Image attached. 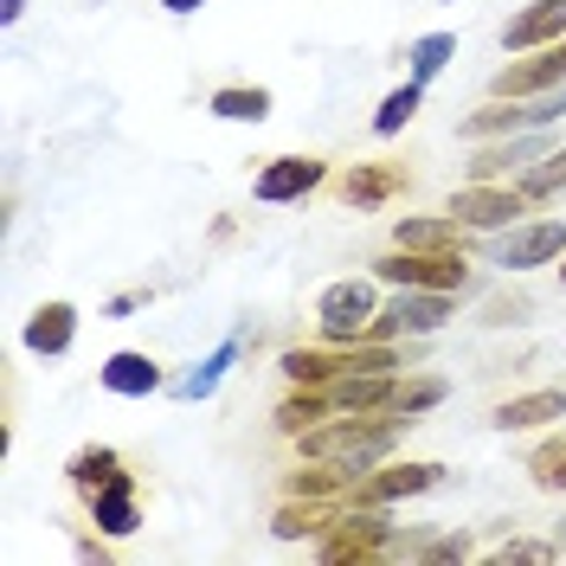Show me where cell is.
<instances>
[{
  "label": "cell",
  "instance_id": "484cf974",
  "mask_svg": "<svg viewBox=\"0 0 566 566\" xmlns=\"http://www.w3.org/2000/svg\"><path fill=\"white\" fill-rule=\"evenodd\" d=\"M419 104H424V84H419V77H406L399 91L380 97V109H374V136H399V129L419 116Z\"/></svg>",
  "mask_w": 566,
  "mask_h": 566
},
{
  "label": "cell",
  "instance_id": "7402d4cb",
  "mask_svg": "<svg viewBox=\"0 0 566 566\" xmlns=\"http://www.w3.org/2000/svg\"><path fill=\"white\" fill-rule=\"evenodd\" d=\"M239 348H245V335L219 342V348H212L207 360H200V367H193V374H180V380H175V392H180V399H212V392H219V380H226V367L239 360Z\"/></svg>",
  "mask_w": 566,
  "mask_h": 566
},
{
  "label": "cell",
  "instance_id": "d590c367",
  "mask_svg": "<svg viewBox=\"0 0 566 566\" xmlns=\"http://www.w3.org/2000/svg\"><path fill=\"white\" fill-rule=\"evenodd\" d=\"M560 290H566V258H560Z\"/></svg>",
  "mask_w": 566,
  "mask_h": 566
},
{
  "label": "cell",
  "instance_id": "4dcf8cb0",
  "mask_svg": "<svg viewBox=\"0 0 566 566\" xmlns=\"http://www.w3.org/2000/svg\"><path fill=\"white\" fill-rule=\"evenodd\" d=\"M406 554H419V560H431V566H451V560H470V534H438V541H406Z\"/></svg>",
  "mask_w": 566,
  "mask_h": 566
},
{
  "label": "cell",
  "instance_id": "6da1fadb",
  "mask_svg": "<svg viewBox=\"0 0 566 566\" xmlns=\"http://www.w3.org/2000/svg\"><path fill=\"white\" fill-rule=\"evenodd\" d=\"M406 424L412 419H392V412H342V419H322L310 431H296V444H303V458H335L367 476L374 463H387L399 451Z\"/></svg>",
  "mask_w": 566,
  "mask_h": 566
},
{
  "label": "cell",
  "instance_id": "ac0fdd59",
  "mask_svg": "<svg viewBox=\"0 0 566 566\" xmlns=\"http://www.w3.org/2000/svg\"><path fill=\"white\" fill-rule=\"evenodd\" d=\"M566 419V387H541V392H515L490 412L495 431H541V424Z\"/></svg>",
  "mask_w": 566,
  "mask_h": 566
},
{
  "label": "cell",
  "instance_id": "30bf717a",
  "mask_svg": "<svg viewBox=\"0 0 566 566\" xmlns=\"http://www.w3.org/2000/svg\"><path fill=\"white\" fill-rule=\"evenodd\" d=\"M560 84H566V39H554V45L515 52V65H502L490 77V97H541V91H560Z\"/></svg>",
  "mask_w": 566,
  "mask_h": 566
},
{
  "label": "cell",
  "instance_id": "e0dca14e",
  "mask_svg": "<svg viewBox=\"0 0 566 566\" xmlns=\"http://www.w3.org/2000/svg\"><path fill=\"white\" fill-rule=\"evenodd\" d=\"M97 380H104V392H116V399H148V392L168 387L161 367H155L142 348H116L104 367H97Z\"/></svg>",
  "mask_w": 566,
  "mask_h": 566
},
{
  "label": "cell",
  "instance_id": "8fae6325",
  "mask_svg": "<svg viewBox=\"0 0 566 566\" xmlns=\"http://www.w3.org/2000/svg\"><path fill=\"white\" fill-rule=\"evenodd\" d=\"M322 180H328V161L316 155H277L251 175V200L258 207H290V200H310Z\"/></svg>",
  "mask_w": 566,
  "mask_h": 566
},
{
  "label": "cell",
  "instance_id": "5bb4252c",
  "mask_svg": "<svg viewBox=\"0 0 566 566\" xmlns=\"http://www.w3.org/2000/svg\"><path fill=\"white\" fill-rule=\"evenodd\" d=\"M412 187V175H406V161H354L348 175H342V200L348 207H387V200H399Z\"/></svg>",
  "mask_w": 566,
  "mask_h": 566
},
{
  "label": "cell",
  "instance_id": "836d02e7",
  "mask_svg": "<svg viewBox=\"0 0 566 566\" xmlns=\"http://www.w3.org/2000/svg\"><path fill=\"white\" fill-rule=\"evenodd\" d=\"M20 13H27V0H0V20H7V27H13Z\"/></svg>",
  "mask_w": 566,
  "mask_h": 566
},
{
  "label": "cell",
  "instance_id": "2e32d148",
  "mask_svg": "<svg viewBox=\"0 0 566 566\" xmlns=\"http://www.w3.org/2000/svg\"><path fill=\"white\" fill-rule=\"evenodd\" d=\"M554 39H566V0H528L502 27V45L509 52H534V45H554Z\"/></svg>",
  "mask_w": 566,
  "mask_h": 566
},
{
  "label": "cell",
  "instance_id": "f546056e",
  "mask_svg": "<svg viewBox=\"0 0 566 566\" xmlns=\"http://www.w3.org/2000/svg\"><path fill=\"white\" fill-rule=\"evenodd\" d=\"M528 296H522V290H495V296H483V328H522V322H528Z\"/></svg>",
  "mask_w": 566,
  "mask_h": 566
},
{
  "label": "cell",
  "instance_id": "4fadbf2b",
  "mask_svg": "<svg viewBox=\"0 0 566 566\" xmlns=\"http://www.w3.org/2000/svg\"><path fill=\"white\" fill-rule=\"evenodd\" d=\"M84 509H91V522H97V534H136L142 528V502H136V470H116L109 483H97V490L84 495Z\"/></svg>",
  "mask_w": 566,
  "mask_h": 566
},
{
  "label": "cell",
  "instance_id": "d6986e66",
  "mask_svg": "<svg viewBox=\"0 0 566 566\" xmlns=\"http://www.w3.org/2000/svg\"><path fill=\"white\" fill-rule=\"evenodd\" d=\"M541 155H547V142L534 136V129H522V136H495L490 148H476L470 175H476V180H502L509 168L522 175V168H528V161H541Z\"/></svg>",
  "mask_w": 566,
  "mask_h": 566
},
{
  "label": "cell",
  "instance_id": "7c38bea8",
  "mask_svg": "<svg viewBox=\"0 0 566 566\" xmlns=\"http://www.w3.org/2000/svg\"><path fill=\"white\" fill-rule=\"evenodd\" d=\"M566 258V219H528V226H509L495 264L502 271H541V264H560Z\"/></svg>",
  "mask_w": 566,
  "mask_h": 566
},
{
  "label": "cell",
  "instance_id": "9a60e30c",
  "mask_svg": "<svg viewBox=\"0 0 566 566\" xmlns=\"http://www.w3.org/2000/svg\"><path fill=\"white\" fill-rule=\"evenodd\" d=\"M20 342H27V354H39V360L71 354V342H77V303H65V296L39 303L33 316H27V328H20Z\"/></svg>",
  "mask_w": 566,
  "mask_h": 566
},
{
  "label": "cell",
  "instance_id": "44dd1931",
  "mask_svg": "<svg viewBox=\"0 0 566 566\" xmlns=\"http://www.w3.org/2000/svg\"><path fill=\"white\" fill-rule=\"evenodd\" d=\"M271 104H277V97H271L264 84H226V91H212L207 109L219 116V123H264Z\"/></svg>",
  "mask_w": 566,
  "mask_h": 566
},
{
  "label": "cell",
  "instance_id": "52a82bcc",
  "mask_svg": "<svg viewBox=\"0 0 566 566\" xmlns=\"http://www.w3.org/2000/svg\"><path fill=\"white\" fill-rule=\"evenodd\" d=\"M374 316H380V296H374L367 277H342V283H328V290L316 296V322H322L328 342H360Z\"/></svg>",
  "mask_w": 566,
  "mask_h": 566
},
{
  "label": "cell",
  "instance_id": "e575fe53",
  "mask_svg": "<svg viewBox=\"0 0 566 566\" xmlns=\"http://www.w3.org/2000/svg\"><path fill=\"white\" fill-rule=\"evenodd\" d=\"M554 541H560V547H566V522H560V534H554Z\"/></svg>",
  "mask_w": 566,
  "mask_h": 566
},
{
  "label": "cell",
  "instance_id": "d4e9b609",
  "mask_svg": "<svg viewBox=\"0 0 566 566\" xmlns=\"http://www.w3.org/2000/svg\"><path fill=\"white\" fill-rule=\"evenodd\" d=\"M522 470H528V483H534L541 495H566V431L541 438V444L528 451V463H522Z\"/></svg>",
  "mask_w": 566,
  "mask_h": 566
},
{
  "label": "cell",
  "instance_id": "8992f818",
  "mask_svg": "<svg viewBox=\"0 0 566 566\" xmlns=\"http://www.w3.org/2000/svg\"><path fill=\"white\" fill-rule=\"evenodd\" d=\"M458 316L451 290H399L392 303H380V316L367 322L360 342H392V335H438L444 322Z\"/></svg>",
  "mask_w": 566,
  "mask_h": 566
},
{
  "label": "cell",
  "instance_id": "9c48e42d",
  "mask_svg": "<svg viewBox=\"0 0 566 566\" xmlns=\"http://www.w3.org/2000/svg\"><path fill=\"white\" fill-rule=\"evenodd\" d=\"M444 483V463H387V470H367L360 483H354V502L360 509H392V502H412V495H431Z\"/></svg>",
  "mask_w": 566,
  "mask_h": 566
},
{
  "label": "cell",
  "instance_id": "5b68a950",
  "mask_svg": "<svg viewBox=\"0 0 566 566\" xmlns=\"http://www.w3.org/2000/svg\"><path fill=\"white\" fill-rule=\"evenodd\" d=\"M560 116H566V84L560 91H541V97H490L483 109L463 116V136L495 142V136H522V129H554Z\"/></svg>",
  "mask_w": 566,
  "mask_h": 566
},
{
  "label": "cell",
  "instance_id": "ba28073f",
  "mask_svg": "<svg viewBox=\"0 0 566 566\" xmlns=\"http://www.w3.org/2000/svg\"><path fill=\"white\" fill-rule=\"evenodd\" d=\"M522 212H528V193L502 187V180H470L451 193V219H463L470 232H509Z\"/></svg>",
  "mask_w": 566,
  "mask_h": 566
},
{
  "label": "cell",
  "instance_id": "603a6c76",
  "mask_svg": "<svg viewBox=\"0 0 566 566\" xmlns=\"http://www.w3.org/2000/svg\"><path fill=\"white\" fill-rule=\"evenodd\" d=\"M444 399H451V387H444L438 374H406V380L392 387V406H387V412H392V419H419V412H438Z\"/></svg>",
  "mask_w": 566,
  "mask_h": 566
},
{
  "label": "cell",
  "instance_id": "83f0119b",
  "mask_svg": "<svg viewBox=\"0 0 566 566\" xmlns=\"http://www.w3.org/2000/svg\"><path fill=\"white\" fill-rule=\"evenodd\" d=\"M515 187L528 193V207H534V200H554V193H566V148H547L541 161H528Z\"/></svg>",
  "mask_w": 566,
  "mask_h": 566
},
{
  "label": "cell",
  "instance_id": "f1b7e54d",
  "mask_svg": "<svg viewBox=\"0 0 566 566\" xmlns=\"http://www.w3.org/2000/svg\"><path fill=\"white\" fill-rule=\"evenodd\" d=\"M560 554H566L560 541H502L490 554V566H554Z\"/></svg>",
  "mask_w": 566,
  "mask_h": 566
},
{
  "label": "cell",
  "instance_id": "cb8c5ba5",
  "mask_svg": "<svg viewBox=\"0 0 566 566\" xmlns=\"http://www.w3.org/2000/svg\"><path fill=\"white\" fill-rule=\"evenodd\" d=\"M116 470H129V463H123V451H109V444H84V451H71V463H65V476H71L77 495H91L97 483H109Z\"/></svg>",
  "mask_w": 566,
  "mask_h": 566
},
{
  "label": "cell",
  "instance_id": "277c9868",
  "mask_svg": "<svg viewBox=\"0 0 566 566\" xmlns=\"http://www.w3.org/2000/svg\"><path fill=\"white\" fill-rule=\"evenodd\" d=\"M374 277L392 283V290H451V296H463V290L476 283V271H470L463 251H406V245H392L387 258H374Z\"/></svg>",
  "mask_w": 566,
  "mask_h": 566
},
{
  "label": "cell",
  "instance_id": "4316f807",
  "mask_svg": "<svg viewBox=\"0 0 566 566\" xmlns=\"http://www.w3.org/2000/svg\"><path fill=\"white\" fill-rule=\"evenodd\" d=\"M451 59H458V33H419L412 45H406V65H412V77H419V84H431L438 71L451 65Z\"/></svg>",
  "mask_w": 566,
  "mask_h": 566
},
{
  "label": "cell",
  "instance_id": "7a4b0ae2",
  "mask_svg": "<svg viewBox=\"0 0 566 566\" xmlns=\"http://www.w3.org/2000/svg\"><path fill=\"white\" fill-rule=\"evenodd\" d=\"M290 387H328V380H348V374H392L406 367L392 342H335V348H290L277 360Z\"/></svg>",
  "mask_w": 566,
  "mask_h": 566
},
{
  "label": "cell",
  "instance_id": "d6a6232c",
  "mask_svg": "<svg viewBox=\"0 0 566 566\" xmlns=\"http://www.w3.org/2000/svg\"><path fill=\"white\" fill-rule=\"evenodd\" d=\"M155 7H168V13H180V20H187V13H200L207 0H155Z\"/></svg>",
  "mask_w": 566,
  "mask_h": 566
},
{
  "label": "cell",
  "instance_id": "1f68e13d",
  "mask_svg": "<svg viewBox=\"0 0 566 566\" xmlns=\"http://www.w3.org/2000/svg\"><path fill=\"white\" fill-rule=\"evenodd\" d=\"M136 310H142V296H109V303H104V316H109V322L136 316Z\"/></svg>",
  "mask_w": 566,
  "mask_h": 566
},
{
  "label": "cell",
  "instance_id": "ffe728a7",
  "mask_svg": "<svg viewBox=\"0 0 566 566\" xmlns=\"http://www.w3.org/2000/svg\"><path fill=\"white\" fill-rule=\"evenodd\" d=\"M463 232H470V226L451 219V212H444V219H399V226H392V245H406V251H463Z\"/></svg>",
  "mask_w": 566,
  "mask_h": 566
},
{
  "label": "cell",
  "instance_id": "3957f363",
  "mask_svg": "<svg viewBox=\"0 0 566 566\" xmlns=\"http://www.w3.org/2000/svg\"><path fill=\"white\" fill-rule=\"evenodd\" d=\"M399 554H406V541L387 522V509H360V502L316 541L322 566H380V560H399Z\"/></svg>",
  "mask_w": 566,
  "mask_h": 566
}]
</instances>
